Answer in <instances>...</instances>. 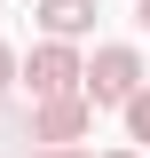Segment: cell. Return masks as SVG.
Segmentation results:
<instances>
[{
	"label": "cell",
	"mask_w": 150,
	"mask_h": 158,
	"mask_svg": "<svg viewBox=\"0 0 150 158\" xmlns=\"http://www.w3.org/2000/svg\"><path fill=\"white\" fill-rule=\"evenodd\" d=\"M142 87L150 79H142V56L134 48H95V63H87V103L95 111H127Z\"/></svg>",
	"instance_id": "6da1fadb"
},
{
	"label": "cell",
	"mask_w": 150,
	"mask_h": 158,
	"mask_svg": "<svg viewBox=\"0 0 150 158\" xmlns=\"http://www.w3.org/2000/svg\"><path fill=\"white\" fill-rule=\"evenodd\" d=\"M24 79H32V95H87V63H79L71 40H40L32 56H24Z\"/></svg>",
	"instance_id": "7a4b0ae2"
},
{
	"label": "cell",
	"mask_w": 150,
	"mask_h": 158,
	"mask_svg": "<svg viewBox=\"0 0 150 158\" xmlns=\"http://www.w3.org/2000/svg\"><path fill=\"white\" fill-rule=\"evenodd\" d=\"M87 127H95V103L87 95H48L32 111V142H79Z\"/></svg>",
	"instance_id": "3957f363"
},
{
	"label": "cell",
	"mask_w": 150,
	"mask_h": 158,
	"mask_svg": "<svg viewBox=\"0 0 150 158\" xmlns=\"http://www.w3.org/2000/svg\"><path fill=\"white\" fill-rule=\"evenodd\" d=\"M40 24H48V40H87L95 32V0H40Z\"/></svg>",
	"instance_id": "277c9868"
},
{
	"label": "cell",
	"mask_w": 150,
	"mask_h": 158,
	"mask_svg": "<svg viewBox=\"0 0 150 158\" xmlns=\"http://www.w3.org/2000/svg\"><path fill=\"white\" fill-rule=\"evenodd\" d=\"M127 142H134V150H142V142H150V87H142V95L127 103Z\"/></svg>",
	"instance_id": "5b68a950"
},
{
	"label": "cell",
	"mask_w": 150,
	"mask_h": 158,
	"mask_svg": "<svg viewBox=\"0 0 150 158\" xmlns=\"http://www.w3.org/2000/svg\"><path fill=\"white\" fill-rule=\"evenodd\" d=\"M32 158H87V150H79V142H40Z\"/></svg>",
	"instance_id": "8992f818"
},
{
	"label": "cell",
	"mask_w": 150,
	"mask_h": 158,
	"mask_svg": "<svg viewBox=\"0 0 150 158\" xmlns=\"http://www.w3.org/2000/svg\"><path fill=\"white\" fill-rule=\"evenodd\" d=\"M8 79H16V48L0 40V87H8Z\"/></svg>",
	"instance_id": "52a82bcc"
},
{
	"label": "cell",
	"mask_w": 150,
	"mask_h": 158,
	"mask_svg": "<svg viewBox=\"0 0 150 158\" xmlns=\"http://www.w3.org/2000/svg\"><path fill=\"white\" fill-rule=\"evenodd\" d=\"M134 24H142V32H150V0H134Z\"/></svg>",
	"instance_id": "ba28073f"
},
{
	"label": "cell",
	"mask_w": 150,
	"mask_h": 158,
	"mask_svg": "<svg viewBox=\"0 0 150 158\" xmlns=\"http://www.w3.org/2000/svg\"><path fill=\"white\" fill-rule=\"evenodd\" d=\"M103 158H142V150H134V142H127V150H103Z\"/></svg>",
	"instance_id": "9c48e42d"
}]
</instances>
